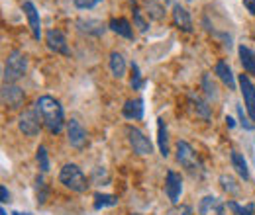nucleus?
<instances>
[{
  "instance_id": "f257e3e1",
  "label": "nucleus",
  "mask_w": 255,
  "mask_h": 215,
  "mask_svg": "<svg viewBox=\"0 0 255 215\" xmlns=\"http://www.w3.org/2000/svg\"><path fill=\"white\" fill-rule=\"evenodd\" d=\"M35 112L39 114L41 123L45 125V129L49 133L57 135L63 131V106L59 104V100H55L53 96H39L35 100Z\"/></svg>"
},
{
  "instance_id": "f03ea898",
  "label": "nucleus",
  "mask_w": 255,
  "mask_h": 215,
  "mask_svg": "<svg viewBox=\"0 0 255 215\" xmlns=\"http://www.w3.org/2000/svg\"><path fill=\"white\" fill-rule=\"evenodd\" d=\"M177 160L179 164L192 176H202L204 174V166L198 160V156L194 153L191 145L187 141H177Z\"/></svg>"
},
{
  "instance_id": "7ed1b4c3",
  "label": "nucleus",
  "mask_w": 255,
  "mask_h": 215,
  "mask_svg": "<svg viewBox=\"0 0 255 215\" xmlns=\"http://www.w3.org/2000/svg\"><path fill=\"white\" fill-rule=\"evenodd\" d=\"M59 182L65 188H69L73 192H79V194L89 190V180H87V176L83 174V170L77 164H65L61 168V172H59Z\"/></svg>"
},
{
  "instance_id": "20e7f679",
  "label": "nucleus",
  "mask_w": 255,
  "mask_h": 215,
  "mask_svg": "<svg viewBox=\"0 0 255 215\" xmlns=\"http://www.w3.org/2000/svg\"><path fill=\"white\" fill-rule=\"evenodd\" d=\"M28 71V59L22 51H12L4 65V84H12L18 78H22Z\"/></svg>"
},
{
  "instance_id": "39448f33",
  "label": "nucleus",
  "mask_w": 255,
  "mask_h": 215,
  "mask_svg": "<svg viewBox=\"0 0 255 215\" xmlns=\"http://www.w3.org/2000/svg\"><path fill=\"white\" fill-rule=\"evenodd\" d=\"M126 135H128V141H129V147L133 149V153L141 154V156L153 153V145H151V141H149V139H147V137H145L137 127L128 125Z\"/></svg>"
},
{
  "instance_id": "423d86ee",
  "label": "nucleus",
  "mask_w": 255,
  "mask_h": 215,
  "mask_svg": "<svg viewBox=\"0 0 255 215\" xmlns=\"http://www.w3.org/2000/svg\"><path fill=\"white\" fill-rule=\"evenodd\" d=\"M39 114L35 112V108L33 110H26L22 116H20V131L24 133V135H28V137H35L37 133H39V129H41V123H39Z\"/></svg>"
},
{
  "instance_id": "0eeeda50",
  "label": "nucleus",
  "mask_w": 255,
  "mask_h": 215,
  "mask_svg": "<svg viewBox=\"0 0 255 215\" xmlns=\"http://www.w3.org/2000/svg\"><path fill=\"white\" fill-rule=\"evenodd\" d=\"M240 88H242V94H244V102H246L250 120L255 122V86L248 74H240Z\"/></svg>"
},
{
  "instance_id": "6e6552de",
  "label": "nucleus",
  "mask_w": 255,
  "mask_h": 215,
  "mask_svg": "<svg viewBox=\"0 0 255 215\" xmlns=\"http://www.w3.org/2000/svg\"><path fill=\"white\" fill-rule=\"evenodd\" d=\"M67 139H69L71 147L83 149L87 145V129L77 120H71V122H67Z\"/></svg>"
},
{
  "instance_id": "1a4fd4ad",
  "label": "nucleus",
  "mask_w": 255,
  "mask_h": 215,
  "mask_svg": "<svg viewBox=\"0 0 255 215\" xmlns=\"http://www.w3.org/2000/svg\"><path fill=\"white\" fill-rule=\"evenodd\" d=\"M45 43L51 51L61 53V55H71V49L67 45V37L61 30H49L45 33Z\"/></svg>"
},
{
  "instance_id": "9d476101",
  "label": "nucleus",
  "mask_w": 255,
  "mask_h": 215,
  "mask_svg": "<svg viewBox=\"0 0 255 215\" xmlns=\"http://www.w3.org/2000/svg\"><path fill=\"white\" fill-rule=\"evenodd\" d=\"M200 215H226V206L220 198L216 196H204L198 204Z\"/></svg>"
},
{
  "instance_id": "9b49d317",
  "label": "nucleus",
  "mask_w": 255,
  "mask_h": 215,
  "mask_svg": "<svg viewBox=\"0 0 255 215\" xmlns=\"http://www.w3.org/2000/svg\"><path fill=\"white\" fill-rule=\"evenodd\" d=\"M24 90L14 86V84H4L2 86V102L6 106H10L12 110H18L22 104H24Z\"/></svg>"
},
{
  "instance_id": "f8f14e48",
  "label": "nucleus",
  "mask_w": 255,
  "mask_h": 215,
  "mask_svg": "<svg viewBox=\"0 0 255 215\" xmlns=\"http://www.w3.org/2000/svg\"><path fill=\"white\" fill-rule=\"evenodd\" d=\"M165 192H167V196H169V200H171L173 204L179 202L181 192H183V178H181V174H177V172H173V170H167Z\"/></svg>"
},
{
  "instance_id": "ddd939ff",
  "label": "nucleus",
  "mask_w": 255,
  "mask_h": 215,
  "mask_svg": "<svg viewBox=\"0 0 255 215\" xmlns=\"http://www.w3.org/2000/svg\"><path fill=\"white\" fill-rule=\"evenodd\" d=\"M22 10H24V14H26V18H28V24H30V30H32L33 37L39 39V37H41V22H39V12H37L35 4L30 2V0H26V2L22 4Z\"/></svg>"
},
{
  "instance_id": "4468645a",
  "label": "nucleus",
  "mask_w": 255,
  "mask_h": 215,
  "mask_svg": "<svg viewBox=\"0 0 255 215\" xmlns=\"http://www.w3.org/2000/svg\"><path fill=\"white\" fill-rule=\"evenodd\" d=\"M173 24L181 31H185V33H191L192 31L191 14L187 12L185 6H181V4H175V6H173Z\"/></svg>"
},
{
  "instance_id": "2eb2a0df",
  "label": "nucleus",
  "mask_w": 255,
  "mask_h": 215,
  "mask_svg": "<svg viewBox=\"0 0 255 215\" xmlns=\"http://www.w3.org/2000/svg\"><path fill=\"white\" fill-rule=\"evenodd\" d=\"M122 114L126 120H141L143 118V100L141 98L128 100L122 108Z\"/></svg>"
},
{
  "instance_id": "dca6fc26",
  "label": "nucleus",
  "mask_w": 255,
  "mask_h": 215,
  "mask_svg": "<svg viewBox=\"0 0 255 215\" xmlns=\"http://www.w3.org/2000/svg\"><path fill=\"white\" fill-rule=\"evenodd\" d=\"M216 74L220 76V80H222L224 84L230 88V90H236V78H234V72H232V69H230V65L226 61H218L216 63Z\"/></svg>"
},
{
  "instance_id": "f3484780",
  "label": "nucleus",
  "mask_w": 255,
  "mask_h": 215,
  "mask_svg": "<svg viewBox=\"0 0 255 215\" xmlns=\"http://www.w3.org/2000/svg\"><path fill=\"white\" fill-rule=\"evenodd\" d=\"M108 28L114 31V33H118V35L126 37V39H131V37H133L131 24L128 22L126 18H112V20H110V24H108Z\"/></svg>"
},
{
  "instance_id": "a211bd4d",
  "label": "nucleus",
  "mask_w": 255,
  "mask_h": 215,
  "mask_svg": "<svg viewBox=\"0 0 255 215\" xmlns=\"http://www.w3.org/2000/svg\"><path fill=\"white\" fill-rule=\"evenodd\" d=\"M77 28L81 31H85V33H89V35H96V37L106 31L104 24L100 20H79L77 22Z\"/></svg>"
},
{
  "instance_id": "6ab92c4d",
  "label": "nucleus",
  "mask_w": 255,
  "mask_h": 215,
  "mask_svg": "<svg viewBox=\"0 0 255 215\" xmlns=\"http://www.w3.org/2000/svg\"><path fill=\"white\" fill-rule=\"evenodd\" d=\"M230 160H232V166H234V170L244 178V180H250V168H248V162H246V158H244V154L238 153V151H232L230 154Z\"/></svg>"
},
{
  "instance_id": "aec40b11",
  "label": "nucleus",
  "mask_w": 255,
  "mask_h": 215,
  "mask_svg": "<svg viewBox=\"0 0 255 215\" xmlns=\"http://www.w3.org/2000/svg\"><path fill=\"white\" fill-rule=\"evenodd\" d=\"M238 53H240V61L244 65V69L255 76V51L250 49V47H246V45H240Z\"/></svg>"
},
{
  "instance_id": "412c9836",
  "label": "nucleus",
  "mask_w": 255,
  "mask_h": 215,
  "mask_svg": "<svg viewBox=\"0 0 255 215\" xmlns=\"http://www.w3.org/2000/svg\"><path fill=\"white\" fill-rule=\"evenodd\" d=\"M110 71H112V74L116 76V78H122L124 74H126V61H124V57H122V53H118V51H112L110 53Z\"/></svg>"
},
{
  "instance_id": "4be33fe9",
  "label": "nucleus",
  "mask_w": 255,
  "mask_h": 215,
  "mask_svg": "<svg viewBox=\"0 0 255 215\" xmlns=\"http://www.w3.org/2000/svg\"><path fill=\"white\" fill-rule=\"evenodd\" d=\"M157 145H159V153L167 156L169 154V133H167V125L163 122V118L157 120Z\"/></svg>"
},
{
  "instance_id": "5701e85b",
  "label": "nucleus",
  "mask_w": 255,
  "mask_h": 215,
  "mask_svg": "<svg viewBox=\"0 0 255 215\" xmlns=\"http://www.w3.org/2000/svg\"><path fill=\"white\" fill-rule=\"evenodd\" d=\"M189 100H191V104L194 106V110H196V116H200V118H204V120H210V106L206 104V102H202L198 96H194V94H189Z\"/></svg>"
},
{
  "instance_id": "b1692460",
  "label": "nucleus",
  "mask_w": 255,
  "mask_h": 215,
  "mask_svg": "<svg viewBox=\"0 0 255 215\" xmlns=\"http://www.w3.org/2000/svg\"><path fill=\"white\" fill-rule=\"evenodd\" d=\"M118 204L116 196L110 194H95V210H104V208H112Z\"/></svg>"
},
{
  "instance_id": "393cba45",
  "label": "nucleus",
  "mask_w": 255,
  "mask_h": 215,
  "mask_svg": "<svg viewBox=\"0 0 255 215\" xmlns=\"http://www.w3.org/2000/svg\"><path fill=\"white\" fill-rule=\"evenodd\" d=\"M228 208L234 212V215H254L255 214V204L240 206L238 202H228Z\"/></svg>"
},
{
  "instance_id": "a878e982",
  "label": "nucleus",
  "mask_w": 255,
  "mask_h": 215,
  "mask_svg": "<svg viewBox=\"0 0 255 215\" xmlns=\"http://www.w3.org/2000/svg\"><path fill=\"white\" fill-rule=\"evenodd\" d=\"M35 200H37L39 206H43L45 200H47V186H45V182H43L41 176L35 178Z\"/></svg>"
},
{
  "instance_id": "bb28decb",
  "label": "nucleus",
  "mask_w": 255,
  "mask_h": 215,
  "mask_svg": "<svg viewBox=\"0 0 255 215\" xmlns=\"http://www.w3.org/2000/svg\"><path fill=\"white\" fill-rule=\"evenodd\" d=\"M202 88H204V92H206V98H208V100H216V98H218L216 84L212 82L210 74H204V76H202Z\"/></svg>"
},
{
  "instance_id": "cd10ccee",
  "label": "nucleus",
  "mask_w": 255,
  "mask_h": 215,
  "mask_svg": "<svg viewBox=\"0 0 255 215\" xmlns=\"http://www.w3.org/2000/svg\"><path fill=\"white\" fill-rule=\"evenodd\" d=\"M145 6H147V14H149L153 20H161V18H163L165 8L161 6L159 2H155V0H147V2H145Z\"/></svg>"
},
{
  "instance_id": "c85d7f7f",
  "label": "nucleus",
  "mask_w": 255,
  "mask_h": 215,
  "mask_svg": "<svg viewBox=\"0 0 255 215\" xmlns=\"http://www.w3.org/2000/svg\"><path fill=\"white\" fill-rule=\"evenodd\" d=\"M35 158H37L39 170H41V172H47V170H49V156H47V151H45V147H43V145H39V147H37V154H35Z\"/></svg>"
},
{
  "instance_id": "c756f323",
  "label": "nucleus",
  "mask_w": 255,
  "mask_h": 215,
  "mask_svg": "<svg viewBox=\"0 0 255 215\" xmlns=\"http://www.w3.org/2000/svg\"><path fill=\"white\" fill-rule=\"evenodd\" d=\"M131 88L133 90H139L143 88V78H141V72H139V67L135 63H131V80H129Z\"/></svg>"
},
{
  "instance_id": "7c9ffc66",
  "label": "nucleus",
  "mask_w": 255,
  "mask_h": 215,
  "mask_svg": "<svg viewBox=\"0 0 255 215\" xmlns=\"http://www.w3.org/2000/svg\"><path fill=\"white\" fill-rule=\"evenodd\" d=\"M133 22H135V26L139 28L141 33H145V31L149 30V24L143 20V16H141V12H139V8L133 4Z\"/></svg>"
},
{
  "instance_id": "2f4dec72",
  "label": "nucleus",
  "mask_w": 255,
  "mask_h": 215,
  "mask_svg": "<svg viewBox=\"0 0 255 215\" xmlns=\"http://www.w3.org/2000/svg\"><path fill=\"white\" fill-rule=\"evenodd\" d=\"M220 184H222V188L226 190V192H230V194H238V186H236V182H234L232 176L222 174V176H220Z\"/></svg>"
},
{
  "instance_id": "473e14b6",
  "label": "nucleus",
  "mask_w": 255,
  "mask_h": 215,
  "mask_svg": "<svg viewBox=\"0 0 255 215\" xmlns=\"http://www.w3.org/2000/svg\"><path fill=\"white\" fill-rule=\"evenodd\" d=\"M98 2H102V0H73V4L79 10H91V8H95Z\"/></svg>"
},
{
  "instance_id": "72a5a7b5",
  "label": "nucleus",
  "mask_w": 255,
  "mask_h": 215,
  "mask_svg": "<svg viewBox=\"0 0 255 215\" xmlns=\"http://www.w3.org/2000/svg\"><path fill=\"white\" fill-rule=\"evenodd\" d=\"M167 215H192L191 206H175Z\"/></svg>"
},
{
  "instance_id": "f704fd0d",
  "label": "nucleus",
  "mask_w": 255,
  "mask_h": 215,
  "mask_svg": "<svg viewBox=\"0 0 255 215\" xmlns=\"http://www.w3.org/2000/svg\"><path fill=\"white\" fill-rule=\"evenodd\" d=\"M238 116H240V120H242V125H244V129H248V131H252V129H254V123H252V120H248V118L244 116V110H242V106H238Z\"/></svg>"
},
{
  "instance_id": "c9c22d12",
  "label": "nucleus",
  "mask_w": 255,
  "mask_h": 215,
  "mask_svg": "<svg viewBox=\"0 0 255 215\" xmlns=\"http://www.w3.org/2000/svg\"><path fill=\"white\" fill-rule=\"evenodd\" d=\"M244 6L252 16H255V0H244Z\"/></svg>"
},
{
  "instance_id": "e433bc0d",
  "label": "nucleus",
  "mask_w": 255,
  "mask_h": 215,
  "mask_svg": "<svg viewBox=\"0 0 255 215\" xmlns=\"http://www.w3.org/2000/svg\"><path fill=\"white\" fill-rule=\"evenodd\" d=\"M0 194H2V204H6V202H10V194H8V190H6V186H2V188H0Z\"/></svg>"
},
{
  "instance_id": "4c0bfd02",
  "label": "nucleus",
  "mask_w": 255,
  "mask_h": 215,
  "mask_svg": "<svg viewBox=\"0 0 255 215\" xmlns=\"http://www.w3.org/2000/svg\"><path fill=\"white\" fill-rule=\"evenodd\" d=\"M226 123H228V127H236V122H234V118H226Z\"/></svg>"
},
{
  "instance_id": "58836bf2",
  "label": "nucleus",
  "mask_w": 255,
  "mask_h": 215,
  "mask_svg": "<svg viewBox=\"0 0 255 215\" xmlns=\"http://www.w3.org/2000/svg\"><path fill=\"white\" fill-rule=\"evenodd\" d=\"M12 215H32V214H20V212H14Z\"/></svg>"
},
{
  "instance_id": "ea45409f",
  "label": "nucleus",
  "mask_w": 255,
  "mask_h": 215,
  "mask_svg": "<svg viewBox=\"0 0 255 215\" xmlns=\"http://www.w3.org/2000/svg\"><path fill=\"white\" fill-rule=\"evenodd\" d=\"M0 215H8V214H6V210H4V208L0 210Z\"/></svg>"
},
{
  "instance_id": "a19ab883",
  "label": "nucleus",
  "mask_w": 255,
  "mask_h": 215,
  "mask_svg": "<svg viewBox=\"0 0 255 215\" xmlns=\"http://www.w3.org/2000/svg\"><path fill=\"white\" fill-rule=\"evenodd\" d=\"M133 215H139V214H133Z\"/></svg>"
},
{
  "instance_id": "79ce46f5",
  "label": "nucleus",
  "mask_w": 255,
  "mask_h": 215,
  "mask_svg": "<svg viewBox=\"0 0 255 215\" xmlns=\"http://www.w3.org/2000/svg\"><path fill=\"white\" fill-rule=\"evenodd\" d=\"M165 2H169V0H165Z\"/></svg>"
}]
</instances>
